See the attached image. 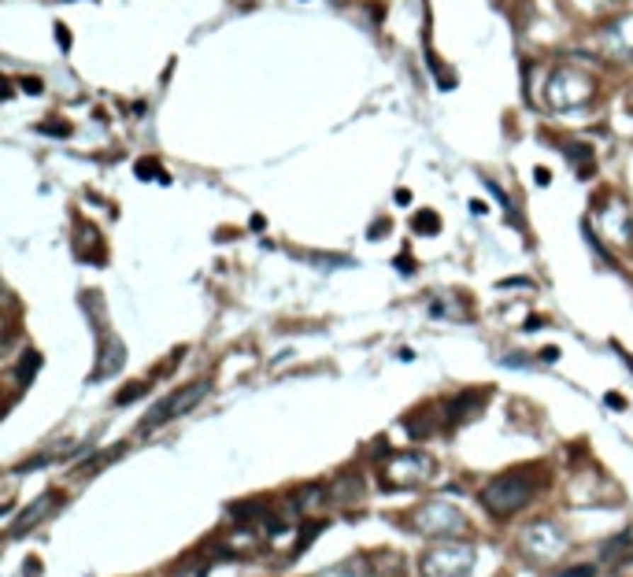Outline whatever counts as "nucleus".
I'll use <instances>...</instances> for the list:
<instances>
[{"label": "nucleus", "instance_id": "obj_1", "mask_svg": "<svg viewBox=\"0 0 633 577\" xmlns=\"http://www.w3.org/2000/svg\"><path fill=\"white\" fill-rule=\"evenodd\" d=\"M544 481H548L544 467H518V470H508V474L493 477V481L481 489L478 500L493 518H511L523 507H530V500L544 489Z\"/></svg>", "mask_w": 633, "mask_h": 577}, {"label": "nucleus", "instance_id": "obj_2", "mask_svg": "<svg viewBox=\"0 0 633 577\" xmlns=\"http://www.w3.org/2000/svg\"><path fill=\"white\" fill-rule=\"evenodd\" d=\"M411 530L418 537H430V540H463L470 533V522L467 515L448 503V500H426L415 515H411Z\"/></svg>", "mask_w": 633, "mask_h": 577}, {"label": "nucleus", "instance_id": "obj_3", "mask_svg": "<svg viewBox=\"0 0 633 577\" xmlns=\"http://www.w3.org/2000/svg\"><path fill=\"white\" fill-rule=\"evenodd\" d=\"M566 548H571V540H566L563 525H556L552 518H533L530 525H523V533H518V552H523V559H530V563H537V566L559 563L566 555Z\"/></svg>", "mask_w": 633, "mask_h": 577}, {"label": "nucleus", "instance_id": "obj_4", "mask_svg": "<svg viewBox=\"0 0 633 577\" xmlns=\"http://www.w3.org/2000/svg\"><path fill=\"white\" fill-rule=\"evenodd\" d=\"M478 563L474 544L467 540H441L418 559V573L422 577H470Z\"/></svg>", "mask_w": 633, "mask_h": 577}, {"label": "nucleus", "instance_id": "obj_5", "mask_svg": "<svg viewBox=\"0 0 633 577\" xmlns=\"http://www.w3.org/2000/svg\"><path fill=\"white\" fill-rule=\"evenodd\" d=\"M596 93V81L578 71V67H556L548 74V86H544V101L552 111H578L593 101Z\"/></svg>", "mask_w": 633, "mask_h": 577}, {"label": "nucleus", "instance_id": "obj_6", "mask_svg": "<svg viewBox=\"0 0 633 577\" xmlns=\"http://www.w3.org/2000/svg\"><path fill=\"white\" fill-rule=\"evenodd\" d=\"M437 463L426 452H385V463H382V485L385 489H415V485H426L433 481Z\"/></svg>", "mask_w": 633, "mask_h": 577}, {"label": "nucleus", "instance_id": "obj_7", "mask_svg": "<svg viewBox=\"0 0 633 577\" xmlns=\"http://www.w3.org/2000/svg\"><path fill=\"white\" fill-rule=\"evenodd\" d=\"M86 304H93V315H96V367H93V374H89V382H104V377H111V374H119V370H122L126 348H122V341L104 326L101 292H89V296H86Z\"/></svg>", "mask_w": 633, "mask_h": 577}, {"label": "nucleus", "instance_id": "obj_8", "mask_svg": "<svg viewBox=\"0 0 633 577\" xmlns=\"http://www.w3.org/2000/svg\"><path fill=\"white\" fill-rule=\"evenodd\" d=\"M204 396H207V382H193V385L174 389L171 396H164V400H159V404L149 411V415H144V418L137 422V433H152V430H159V425L174 422L178 415H186V411L197 407Z\"/></svg>", "mask_w": 633, "mask_h": 577}, {"label": "nucleus", "instance_id": "obj_9", "mask_svg": "<svg viewBox=\"0 0 633 577\" xmlns=\"http://www.w3.org/2000/svg\"><path fill=\"white\" fill-rule=\"evenodd\" d=\"M56 503H59V492H45V496H38L19 518H11V522H8V537H23V533L34 530V525H41L48 515H52V507H56Z\"/></svg>", "mask_w": 633, "mask_h": 577}, {"label": "nucleus", "instance_id": "obj_10", "mask_svg": "<svg viewBox=\"0 0 633 577\" xmlns=\"http://www.w3.org/2000/svg\"><path fill=\"white\" fill-rule=\"evenodd\" d=\"M600 226L608 229V237L615 244H633V219H629V207L615 200L611 207L600 211Z\"/></svg>", "mask_w": 633, "mask_h": 577}, {"label": "nucleus", "instance_id": "obj_11", "mask_svg": "<svg viewBox=\"0 0 633 577\" xmlns=\"http://www.w3.org/2000/svg\"><path fill=\"white\" fill-rule=\"evenodd\" d=\"M481 404H485V392H460L456 400H448V407H445V415H448V425H460V422H467V418H474L478 411H481Z\"/></svg>", "mask_w": 633, "mask_h": 577}, {"label": "nucleus", "instance_id": "obj_12", "mask_svg": "<svg viewBox=\"0 0 633 577\" xmlns=\"http://www.w3.org/2000/svg\"><path fill=\"white\" fill-rule=\"evenodd\" d=\"M370 573H375V566H370L363 555H352V559H341V563L319 570L312 577H370Z\"/></svg>", "mask_w": 633, "mask_h": 577}, {"label": "nucleus", "instance_id": "obj_13", "mask_svg": "<svg viewBox=\"0 0 633 577\" xmlns=\"http://www.w3.org/2000/svg\"><path fill=\"white\" fill-rule=\"evenodd\" d=\"M615 555H622V559L633 555V533H619V537H611L604 548H600V559H604V563H611V566L619 563ZM622 566H626V563H622Z\"/></svg>", "mask_w": 633, "mask_h": 577}, {"label": "nucleus", "instance_id": "obj_14", "mask_svg": "<svg viewBox=\"0 0 633 577\" xmlns=\"http://www.w3.org/2000/svg\"><path fill=\"white\" fill-rule=\"evenodd\" d=\"M563 148L574 156L578 174H581V178H589V174H593V167H596V163H593V148H589V144H578V141H566Z\"/></svg>", "mask_w": 633, "mask_h": 577}, {"label": "nucleus", "instance_id": "obj_15", "mask_svg": "<svg viewBox=\"0 0 633 577\" xmlns=\"http://www.w3.org/2000/svg\"><path fill=\"white\" fill-rule=\"evenodd\" d=\"M211 570V555L207 559H186V563H178V570L171 577H207Z\"/></svg>", "mask_w": 633, "mask_h": 577}, {"label": "nucleus", "instance_id": "obj_16", "mask_svg": "<svg viewBox=\"0 0 633 577\" xmlns=\"http://www.w3.org/2000/svg\"><path fill=\"white\" fill-rule=\"evenodd\" d=\"M411 229H415V234H422V237H433L437 229H441V219H437L433 211H418V215L411 219Z\"/></svg>", "mask_w": 633, "mask_h": 577}, {"label": "nucleus", "instance_id": "obj_17", "mask_svg": "<svg viewBox=\"0 0 633 577\" xmlns=\"http://www.w3.org/2000/svg\"><path fill=\"white\" fill-rule=\"evenodd\" d=\"M38 367H41V355H38V352H26V355H23V362H19V382L34 377V374H38Z\"/></svg>", "mask_w": 633, "mask_h": 577}, {"label": "nucleus", "instance_id": "obj_18", "mask_svg": "<svg viewBox=\"0 0 633 577\" xmlns=\"http://www.w3.org/2000/svg\"><path fill=\"white\" fill-rule=\"evenodd\" d=\"M137 178H159V181H167V174H164V171H159V167H156V163H152V159H149V163H144V159L137 163Z\"/></svg>", "mask_w": 633, "mask_h": 577}, {"label": "nucleus", "instance_id": "obj_19", "mask_svg": "<svg viewBox=\"0 0 633 577\" xmlns=\"http://www.w3.org/2000/svg\"><path fill=\"white\" fill-rule=\"evenodd\" d=\"M141 392H149V382H134V389L119 392V396H115V404H130V400H137Z\"/></svg>", "mask_w": 633, "mask_h": 577}, {"label": "nucleus", "instance_id": "obj_20", "mask_svg": "<svg viewBox=\"0 0 633 577\" xmlns=\"http://www.w3.org/2000/svg\"><path fill=\"white\" fill-rule=\"evenodd\" d=\"M563 577H596V566H593V563H586V566H574V570H566Z\"/></svg>", "mask_w": 633, "mask_h": 577}, {"label": "nucleus", "instance_id": "obj_21", "mask_svg": "<svg viewBox=\"0 0 633 577\" xmlns=\"http://www.w3.org/2000/svg\"><path fill=\"white\" fill-rule=\"evenodd\" d=\"M45 134H59V137H67L71 130H67V122H48V126H45Z\"/></svg>", "mask_w": 633, "mask_h": 577}, {"label": "nucleus", "instance_id": "obj_22", "mask_svg": "<svg viewBox=\"0 0 633 577\" xmlns=\"http://www.w3.org/2000/svg\"><path fill=\"white\" fill-rule=\"evenodd\" d=\"M23 89H26V93H41V81H38V78H26Z\"/></svg>", "mask_w": 633, "mask_h": 577}, {"label": "nucleus", "instance_id": "obj_23", "mask_svg": "<svg viewBox=\"0 0 633 577\" xmlns=\"http://www.w3.org/2000/svg\"><path fill=\"white\" fill-rule=\"evenodd\" d=\"M56 38H59V45H63V48L71 45V41H67V38H71V34H67V26H56Z\"/></svg>", "mask_w": 633, "mask_h": 577}, {"label": "nucleus", "instance_id": "obj_24", "mask_svg": "<svg viewBox=\"0 0 633 577\" xmlns=\"http://www.w3.org/2000/svg\"><path fill=\"white\" fill-rule=\"evenodd\" d=\"M533 178H537V181H541V185H548V181H552V174H548L544 167H537V171H533Z\"/></svg>", "mask_w": 633, "mask_h": 577}, {"label": "nucleus", "instance_id": "obj_25", "mask_svg": "<svg viewBox=\"0 0 633 577\" xmlns=\"http://www.w3.org/2000/svg\"><path fill=\"white\" fill-rule=\"evenodd\" d=\"M470 211H474V215H485V211H489V207H485L481 200H470Z\"/></svg>", "mask_w": 633, "mask_h": 577}, {"label": "nucleus", "instance_id": "obj_26", "mask_svg": "<svg viewBox=\"0 0 633 577\" xmlns=\"http://www.w3.org/2000/svg\"><path fill=\"white\" fill-rule=\"evenodd\" d=\"M608 404H611V407H626V400L619 396V392H611V396H608Z\"/></svg>", "mask_w": 633, "mask_h": 577}, {"label": "nucleus", "instance_id": "obj_27", "mask_svg": "<svg viewBox=\"0 0 633 577\" xmlns=\"http://www.w3.org/2000/svg\"><path fill=\"white\" fill-rule=\"evenodd\" d=\"M41 573V566H38V559H34V566H26V577H38Z\"/></svg>", "mask_w": 633, "mask_h": 577}, {"label": "nucleus", "instance_id": "obj_28", "mask_svg": "<svg viewBox=\"0 0 633 577\" xmlns=\"http://www.w3.org/2000/svg\"><path fill=\"white\" fill-rule=\"evenodd\" d=\"M619 355H622V362H626V367L633 370V355H629V352H622V348H619Z\"/></svg>", "mask_w": 633, "mask_h": 577}, {"label": "nucleus", "instance_id": "obj_29", "mask_svg": "<svg viewBox=\"0 0 633 577\" xmlns=\"http://www.w3.org/2000/svg\"><path fill=\"white\" fill-rule=\"evenodd\" d=\"M629 111H633V96H629Z\"/></svg>", "mask_w": 633, "mask_h": 577}]
</instances>
